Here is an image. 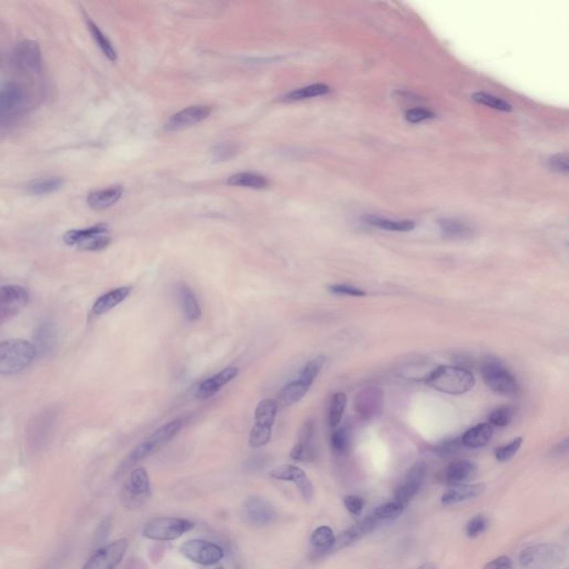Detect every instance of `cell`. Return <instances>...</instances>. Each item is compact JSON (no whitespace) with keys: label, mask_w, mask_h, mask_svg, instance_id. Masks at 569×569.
Returning a JSON list of instances; mask_svg holds the SVG:
<instances>
[{"label":"cell","mask_w":569,"mask_h":569,"mask_svg":"<svg viewBox=\"0 0 569 569\" xmlns=\"http://www.w3.org/2000/svg\"><path fill=\"white\" fill-rule=\"evenodd\" d=\"M427 467L425 464H415L412 469L408 471L404 480L399 487L396 488L394 493V500L399 502L403 507L406 508L414 497L417 495L418 491L423 486V480L426 477Z\"/></svg>","instance_id":"9"},{"label":"cell","mask_w":569,"mask_h":569,"mask_svg":"<svg viewBox=\"0 0 569 569\" xmlns=\"http://www.w3.org/2000/svg\"><path fill=\"white\" fill-rule=\"evenodd\" d=\"M182 427V419H174V421H169L166 425L159 427L157 430H155L154 434L147 440L157 450L159 447L163 446L166 443H168L169 440L173 439L180 432Z\"/></svg>","instance_id":"31"},{"label":"cell","mask_w":569,"mask_h":569,"mask_svg":"<svg viewBox=\"0 0 569 569\" xmlns=\"http://www.w3.org/2000/svg\"><path fill=\"white\" fill-rule=\"evenodd\" d=\"M178 299H180L185 317L189 322H196L200 319L202 316L200 304L197 300L196 295L186 283H180L178 286Z\"/></svg>","instance_id":"24"},{"label":"cell","mask_w":569,"mask_h":569,"mask_svg":"<svg viewBox=\"0 0 569 569\" xmlns=\"http://www.w3.org/2000/svg\"><path fill=\"white\" fill-rule=\"evenodd\" d=\"M477 474L476 464L471 460H455L444 471V480L450 485H460L462 482L474 478Z\"/></svg>","instance_id":"19"},{"label":"cell","mask_w":569,"mask_h":569,"mask_svg":"<svg viewBox=\"0 0 569 569\" xmlns=\"http://www.w3.org/2000/svg\"><path fill=\"white\" fill-rule=\"evenodd\" d=\"M514 563L511 558L507 556H500V557L495 558L493 561L486 563L484 569H513Z\"/></svg>","instance_id":"53"},{"label":"cell","mask_w":569,"mask_h":569,"mask_svg":"<svg viewBox=\"0 0 569 569\" xmlns=\"http://www.w3.org/2000/svg\"><path fill=\"white\" fill-rule=\"evenodd\" d=\"M211 114V108L209 106H191L185 110L175 114L169 119L166 125V130L168 132H178V130H186L189 127L195 126L196 123L207 119Z\"/></svg>","instance_id":"13"},{"label":"cell","mask_w":569,"mask_h":569,"mask_svg":"<svg viewBox=\"0 0 569 569\" xmlns=\"http://www.w3.org/2000/svg\"><path fill=\"white\" fill-rule=\"evenodd\" d=\"M344 505L347 508L349 513L353 514L355 516H359L364 509L365 500L360 496L357 495H349L344 498Z\"/></svg>","instance_id":"51"},{"label":"cell","mask_w":569,"mask_h":569,"mask_svg":"<svg viewBox=\"0 0 569 569\" xmlns=\"http://www.w3.org/2000/svg\"><path fill=\"white\" fill-rule=\"evenodd\" d=\"M325 362V356H317L316 358L311 359L304 366L298 379L300 382H303L304 384L310 387L313 383L315 382V379L317 378V376L319 375L320 370L323 369Z\"/></svg>","instance_id":"40"},{"label":"cell","mask_w":569,"mask_h":569,"mask_svg":"<svg viewBox=\"0 0 569 569\" xmlns=\"http://www.w3.org/2000/svg\"><path fill=\"white\" fill-rule=\"evenodd\" d=\"M125 491L130 498L148 497L150 493V482L147 471L143 469L132 471L130 480L125 486Z\"/></svg>","instance_id":"25"},{"label":"cell","mask_w":569,"mask_h":569,"mask_svg":"<svg viewBox=\"0 0 569 569\" xmlns=\"http://www.w3.org/2000/svg\"><path fill=\"white\" fill-rule=\"evenodd\" d=\"M331 91V88L325 84H315L309 85L306 87L299 88V89L292 90V93L287 94L283 96V101H300L305 100V99L314 98V97H319V96L327 95Z\"/></svg>","instance_id":"34"},{"label":"cell","mask_w":569,"mask_h":569,"mask_svg":"<svg viewBox=\"0 0 569 569\" xmlns=\"http://www.w3.org/2000/svg\"><path fill=\"white\" fill-rule=\"evenodd\" d=\"M278 412L277 401L263 399L256 407L255 426L272 429Z\"/></svg>","instance_id":"26"},{"label":"cell","mask_w":569,"mask_h":569,"mask_svg":"<svg viewBox=\"0 0 569 569\" xmlns=\"http://www.w3.org/2000/svg\"><path fill=\"white\" fill-rule=\"evenodd\" d=\"M364 220L368 225L390 231H410L415 228V222L412 220H392L371 215L365 217Z\"/></svg>","instance_id":"33"},{"label":"cell","mask_w":569,"mask_h":569,"mask_svg":"<svg viewBox=\"0 0 569 569\" xmlns=\"http://www.w3.org/2000/svg\"><path fill=\"white\" fill-rule=\"evenodd\" d=\"M58 342V329L53 322L49 319L42 320L38 324L34 334L35 349L38 356L46 357L51 355Z\"/></svg>","instance_id":"15"},{"label":"cell","mask_w":569,"mask_h":569,"mask_svg":"<svg viewBox=\"0 0 569 569\" xmlns=\"http://www.w3.org/2000/svg\"><path fill=\"white\" fill-rule=\"evenodd\" d=\"M404 511L405 507H403L399 502H396L395 500H393V502L380 505L379 507L376 508L371 515H373L379 523L388 522V520H392V519H395L401 516V514L404 513Z\"/></svg>","instance_id":"41"},{"label":"cell","mask_w":569,"mask_h":569,"mask_svg":"<svg viewBox=\"0 0 569 569\" xmlns=\"http://www.w3.org/2000/svg\"><path fill=\"white\" fill-rule=\"evenodd\" d=\"M270 477L274 480H283V482H292L297 486L301 496L305 499H310L314 496V487L311 484L308 476L306 475L303 469H300L297 466L283 465L270 471Z\"/></svg>","instance_id":"12"},{"label":"cell","mask_w":569,"mask_h":569,"mask_svg":"<svg viewBox=\"0 0 569 569\" xmlns=\"http://www.w3.org/2000/svg\"><path fill=\"white\" fill-rule=\"evenodd\" d=\"M180 552L193 563L206 567L216 565L224 557V550L218 545L202 539L186 541L180 547Z\"/></svg>","instance_id":"6"},{"label":"cell","mask_w":569,"mask_h":569,"mask_svg":"<svg viewBox=\"0 0 569 569\" xmlns=\"http://www.w3.org/2000/svg\"><path fill=\"white\" fill-rule=\"evenodd\" d=\"M206 569H224V568H222V566H220V565H217V563H216V565H213V566H207V568H206Z\"/></svg>","instance_id":"57"},{"label":"cell","mask_w":569,"mask_h":569,"mask_svg":"<svg viewBox=\"0 0 569 569\" xmlns=\"http://www.w3.org/2000/svg\"><path fill=\"white\" fill-rule=\"evenodd\" d=\"M309 388L310 387L307 385L300 382L299 379L288 383L278 394L277 403L283 406H292L305 397L306 394L308 393Z\"/></svg>","instance_id":"28"},{"label":"cell","mask_w":569,"mask_h":569,"mask_svg":"<svg viewBox=\"0 0 569 569\" xmlns=\"http://www.w3.org/2000/svg\"><path fill=\"white\" fill-rule=\"evenodd\" d=\"M110 228L106 224H97L91 227L84 228V229L69 230L64 235V241L68 246H78L82 241L91 238L94 236L105 235L110 234Z\"/></svg>","instance_id":"27"},{"label":"cell","mask_w":569,"mask_h":569,"mask_svg":"<svg viewBox=\"0 0 569 569\" xmlns=\"http://www.w3.org/2000/svg\"><path fill=\"white\" fill-rule=\"evenodd\" d=\"M110 243H112V238H110V234H105V235L94 236L91 238L82 241V244L77 246V248L85 250V252H100L110 246Z\"/></svg>","instance_id":"45"},{"label":"cell","mask_w":569,"mask_h":569,"mask_svg":"<svg viewBox=\"0 0 569 569\" xmlns=\"http://www.w3.org/2000/svg\"><path fill=\"white\" fill-rule=\"evenodd\" d=\"M566 557V552L557 544H539L523 550L520 565L526 569H545L557 566Z\"/></svg>","instance_id":"5"},{"label":"cell","mask_w":569,"mask_h":569,"mask_svg":"<svg viewBox=\"0 0 569 569\" xmlns=\"http://www.w3.org/2000/svg\"><path fill=\"white\" fill-rule=\"evenodd\" d=\"M15 64L26 73H40L42 67V51L34 40H24L15 51Z\"/></svg>","instance_id":"11"},{"label":"cell","mask_w":569,"mask_h":569,"mask_svg":"<svg viewBox=\"0 0 569 569\" xmlns=\"http://www.w3.org/2000/svg\"><path fill=\"white\" fill-rule=\"evenodd\" d=\"M378 520L373 515H368L366 518L362 519L360 522L353 525L344 533L340 534L335 541L333 550H342V548L355 544L357 541L364 539L365 536L371 533L378 526Z\"/></svg>","instance_id":"16"},{"label":"cell","mask_w":569,"mask_h":569,"mask_svg":"<svg viewBox=\"0 0 569 569\" xmlns=\"http://www.w3.org/2000/svg\"><path fill=\"white\" fill-rule=\"evenodd\" d=\"M382 390L377 387H367L359 392L355 399V410L364 419H371L379 415L383 407Z\"/></svg>","instance_id":"14"},{"label":"cell","mask_w":569,"mask_h":569,"mask_svg":"<svg viewBox=\"0 0 569 569\" xmlns=\"http://www.w3.org/2000/svg\"><path fill=\"white\" fill-rule=\"evenodd\" d=\"M329 292L335 295H342V296H351V297H364L366 296V292L357 287L351 286V285H346V283H337V285H331L329 287Z\"/></svg>","instance_id":"49"},{"label":"cell","mask_w":569,"mask_h":569,"mask_svg":"<svg viewBox=\"0 0 569 569\" xmlns=\"http://www.w3.org/2000/svg\"><path fill=\"white\" fill-rule=\"evenodd\" d=\"M417 569H437V567L430 563H423L421 566L418 567Z\"/></svg>","instance_id":"56"},{"label":"cell","mask_w":569,"mask_h":569,"mask_svg":"<svg viewBox=\"0 0 569 569\" xmlns=\"http://www.w3.org/2000/svg\"><path fill=\"white\" fill-rule=\"evenodd\" d=\"M123 189L121 186L105 188L100 191L89 193L87 196V204L96 211H104L115 205L123 196Z\"/></svg>","instance_id":"22"},{"label":"cell","mask_w":569,"mask_h":569,"mask_svg":"<svg viewBox=\"0 0 569 569\" xmlns=\"http://www.w3.org/2000/svg\"><path fill=\"white\" fill-rule=\"evenodd\" d=\"M29 295L24 287L8 285L0 287V325L16 317L28 304Z\"/></svg>","instance_id":"7"},{"label":"cell","mask_w":569,"mask_h":569,"mask_svg":"<svg viewBox=\"0 0 569 569\" xmlns=\"http://www.w3.org/2000/svg\"><path fill=\"white\" fill-rule=\"evenodd\" d=\"M110 517H107L103 520L101 523L100 526H99L98 532H97V535H96V539H97V543H101V541H104L106 539L107 536H108V533H110Z\"/></svg>","instance_id":"55"},{"label":"cell","mask_w":569,"mask_h":569,"mask_svg":"<svg viewBox=\"0 0 569 569\" xmlns=\"http://www.w3.org/2000/svg\"><path fill=\"white\" fill-rule=\"evenodd\" d=\"M24 91L16 82H8L0 88V123L6 121L20 105L23 104Z\"/></svg>","instance_id":"18"},{"label":"cell","mask_w":569,"mask_h":569,"mask_svg":"<svg viewBox=\"0 0 569 569\" xmlns=\"http://www.w3.org/2000/svg\"><path fill=\"white\" fill-rule=\"evenodd\" d=\"M515 410L511 406H502L493 410L489 415V423L491 426H507L513 421Z\"/></svg>","instance_id":"44"},{"label":"cell","mask_w":569,"mask_h":569,"mask_svg":"<svg viewBox=\"0 0 569 569\" xmlns=\"http://www.w3.org/2000/svg\"><path fill=\"white\" fill-rule=\"evenodd\" d=\"M64 185L62 178L59 177H47V178H40V180H35L29 182L28 188L29 193L37 196H42V195L51 194L55 191H59Z\"/></svg>","instance_id":"35"},{"label":"cell","mask_w":569,"mask_h":569,"mask_svg":"<svg viewBox=\"0 0 569 569\" xmlns=\"http://www.w3.org/2000/svg\"><path fill=\"white\" fill-rule=\"evenodd\" d=\"M37 357L33 342L9 340L0 342V375H16L28 368Z\"/></svg>","instance_id":"2"},{"label":"cell","mask_w":569,"mask_h":569,"mask_svg":"<svg viewBox=\"0 0 569 569\" xmlns=\"http://www.w3.org/2000/svg\"><path fill=\"white\" fill-rule=\"evenodd\" d=\"M290 458L303 463L314 462L317 458V449L315 446L314 440H300L292 449Z\"/></svg>","instance_id":"38"},{"label":"cell","mask_w":569,"mask_h":569,"mask_svg":"<svg viewBox=\"0 0 569 569\" xmlns=\"http://www.w3.org/2000/svg\"><path fill=\"white\" fill-rule=\"evenodd\" d=\"M440 233L448 239L469 238L473 229L469 225L458 219H441L439 220Z\"/></svg>","instance_id":"29"},{"label":"cell","mask_w":569,"mask_h":569,"mask_svg":"<svg viewBox=\"0 0 569 569\" xmlns=\"http://www.w3.org/2000/svg\"><path fill=\"white\" fill-rule=\"evenodd\" d=\"M128 550L126 539H118L95 552L82 569H115L121 563Z\"/></svg>","instance_id":"8"},{"label":"cell","mask_w":569,"mask_h":569,"mask_svg":"<svg viewBox=\"0 0 569 569\" xmlns=\"http://www.w3.org/2000/svg\"><path fill=\"white\" fill-rule=\"evenodd\" d=\"M238 368L226 367L216 375L211 376V378L206 379L197 389V399H208L222 389V386L231 382L238 375Z\"/></svg>","instance_id":"17"},{"label":"cell","mask_w":569,"mask_h":569,"mask_svg":"<svg viewBox=\"0 0 569 569\" xmlns=\"http://www.w3.org/2000/svg\"><path fill=\"white\" fill-rule=\"evenodd\" d=\"M237 150H238V147H237L236 143H219V145H217V146L213 148V158L216 160H219V161L229 159V158L233 157V156L237 154Z\"/></svg>","instance_id":"47"},{"label":"cell","mask_w":569,"mask_h":569,"mask_svg":"<svg viewBox=\"0 0 569 569\" xmlns=\"http://www.w3.org/2000/svg\"><path fill=\"white\" fill-rule=\"evenodd\" d=\"M347 397L344 393H336L331 397L329 405V421L331 428H336L342 421L345 412Z\"/></svg>","instance_id":"39"},{"label":"cell","mask_w":569,"mask_h":569,"mask_svg":"<svg viewBox=\"0 0 569 569\" xmlns=\"http://www.w3.org/2000/svg\"><path fill=\"white\" fill-rule=\"evenodd\" d=\"M335 541H336V537H335L334 532L329 526H320L315 530L310 537L311 546L318 554L333 552Z\"/></svg>","instance_id":"30"},{"label":"cell","mask_w":569,"mask_h":569,"mask_svg":"<svg viewBox=\"0 0 569 569\" xmlns=\"http://www.w3.org/2000/svg\"><path fill=\"white\" fill-rule=\"evenodd\" d=\"M245 522L254 526H265L275 518V509L268 500L259 496L248 497L243 508Z\"/></svg>","instance_id":"10"},{"label":"cell","mask_w":569,"mask_h":569,"mask_svg":"<svg viewBox=\"0 0 569 569\" xmlns=\"http://www.w3.org/2000/svg\"><path fill=\"white\" fill-rule=\"evenodd\" d=\"M471 99L478 103V104L485 105V106L491 107L493 110H500V112H511L513 110V107L511 104H508L507 101L502 100V99L498 98L496 96L491 95V94L475 93L471 96Z\"/></svg>","instance_id":"42"},{"label":"cell","mask_w":569,"mask_h":569,"mask_svg":"<svg viewBox=\"0 0 569 569\" xmlns=\"http://www.w3.org/2000/svg\"><path fill=\"white\" fill-rule=\"evenodd\" d=\"M87 26L90 34L93 36L95 42H97V45L99 46L101 51L104 53L105 56L110 59V60H112V62H115L116 59H117V51H116L110 40L107 38L106 35L100 30L98 26L94 23L93 20L88 19Z\"/></svg>","instance_id":"37"},{"label":"cell","mask_w":569,"mask_h":569,"mask_svg":"<svg viewBox=\"0 0 569 569\" xmlns=\"http://www.w3.org/2000/svg\"><path fill=\"white\" fill-rule=\"evenodd\" d=\"M550 167L558 173H568V157L566 154H557L550 159Z\"/></svg>","instance_id":"52"},{"label":"cell","mask_w":569,"mask_h":569,"mask_svg":"<svg viewBox=\"0 0 569 569\" xmlns=\"http://www.w3.org/2000/svg\"><path fill=\"white\" fill-rule=\"evenodd\" d=\"M351 444V435L347 429L338 428L331 434V448L337 454H345L347 452L348 447Z\"/></svg>","instance_id":"43"},{"label":"cell","mask_w":569,"mask_h":569,"mask_svg":"<svg viewBox=\"0 0 569 569\" xmlns=\"http://www.w3.org/2000/svg\"><path fill=\"white\" fill-rule=\"evenodd\" d=\"M460 446H463L460 439L449 440V441L444 443L443 445H440V446L438 447L437 452L439 453L440 455H443V456H445V455H452L457 452Z\"/></svg>","instance_id":"54"},{"label":"cell","mask_w":569,"mask_h":569,"mask_svg":"<svg viewBox=\"0 0 569 569\" xmlns=\"http://www.w3.org/2000/svg\"><path fill=\"white\" fill-rule=\"evenodd\" d=\"M487 519L484 516L478 515V516L474 517L471 520H469V524L466 526V534H467L469 537L474 539V537H477V536H480V534L484 533V532L487 529Z\"/></svg>","instance_id":"48"},{"label":"cell","mask_w":569,"mask_h":569,"mask_svg":"<svg viewBox=\"0 0 569 569\" xmlns=\"http://www.w3.org/2000/svg\"><path fill=\"white\" fill-rule=\"evenodd\" d=\"M427 384L440 393L463 395L475 386L471 371L458 366H439L427 376Z\"/></svg>","instance_id":"1"},{"label":"cell","mask_w":569,"mask_h":569,"mask_svg":"<svg viewBox=\"0 0 569 569\" xmlns=\"http://www.w3.org/2000/svg\"><path fill=\"white\" fill-rule=\"evenodd\" d=\"M132 287L125 286L119 288L112 289L110 292L103 295L98 299L96 300L93 305V313L95 316L106 314L108 311L115 308L116 306L123 303L132 292Z\"/></svg>","instance_id":"21"},{"label":"cell","mask_w":569,"mask_h":569,"mask_svg":"<svg viewBox=\"0 0 569 569\" xmlns=\"http://www.w3.org/2000/svg\"><path fill=\"white\" fill-rule=\"evenodd\" d=\"M405 118L407 121L412 123H421V121H428L435 118L434 112L430 110H423V108H414V110H408L405 114Z\"/></svg>","instance_id":"50"},{"label":"cell","mask_w":569,"mask_h":569,"mask_svg":"<svg viewBox=\"0 0 569 569\" xmlns=\"http://www.w3.org/2000/svg\"><path fill=\"white\" fill-rule=\"evenodd\" d=\"M484 382L489 389L504 396L518 393V383L513 374L496 359H488L482 365Z\"/></svg>","instance_id":"4"},{"label":"cell","mask_w":569,"mask_h":569,"mask_svg":"<svg viewBox=\"0 0 569 569\" xmlns=\"http://www.w3.org/2000/svg\"><path fill=\"white\" fill-rule=\"evenodd\" d=\"M523 444V438L522 437H517L515 439L511 440V443L507 444V445H504V446L498 447V448L495 450V456H496V459L498 462H508V460H511V458L517 454L518 452L519 448L522 446Z\"/></svg>","instance_id":"46"},{"label":"cell","mask_w":569,"mask_h":569,"mask_svg":"<svg viewBox=\"0 0 569 569\" xmlns=\"http://www.w3.org/2000/svg\"><path fill=\"white\" fill-rule=\"evenodd\" d=\"M195 527L193 522L176 517H158L147 523L143 535L152 541H176Z\"/></svg>","instance_id":"3"},{"label":"cell","mask_w":569,"mask_h":569,"mask_svg":"<svg viewBox=\"0 0 569 569\" xmlns=\"http://www.w3.org/2000/svg\"><path fill=\"white\" fill-rule=\"evenodd\" d=\"M493 435V426L489 423H478L469 429L460 438L462 445L467 448L477 449L485 447Z\"/></svg>","instance_id":"23"},{"label":"cell","mask_w":569,"mask_h":569,"mask_svg":"<svg viewBox=\"0 0 569 569\" xmlns=\"http://www.w3.org/2000/svg\"><path fill=\"white\" fill-rule=\"evenodd\" d=\"M228 185L235 187L252 188V189H265L270 186V180L266 177L252 173H239L233 175L227 182Z\"/></svg>","instance_id":"32"},{"label":"cell","mask_w":569,"mask_h":569,"mask_svg":"<svg viewBox=\"0 0 569 569\" xmlns=\"http://www.w3.org/2000/svg\"><path fill=\"white\" fill-rule=\"evenodd\" d=\"M155 450H156V449H155L152 444L149 443L148 440H145L143 443H141V445H138V446L125 458L121 465L119 466V469H118L117 471L118 475H123V473H126L130 467L137 464L138 462H141V460L148 457L149 455L152 454Z\"/></svg>","instance_id":"36"},{"label":"cell","mask_w":569,"mask_h":569,"mask_svg":"<svg viewBox=\"0 0 569 569\" xmlns=\"http://www.w3.org/2000/svg\"><path fill=\"white\" fill-rule=\"evenodd\" d=\"M485 491L484 484H469V485H455L441 496V504L445 506L449 505L462 504L469 502L471 499L477 498Z\"/></svg>","instance_id":"20"}]
</instances>
